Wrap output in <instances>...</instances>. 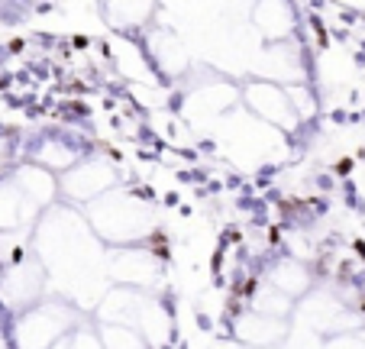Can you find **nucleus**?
Masks as SVG:
<instances>
[{"label":"nucleus","instance_id":"nucleus-1","mask_svg":"<svg viewBox=\"0 0 365 349\" xmlns=\"http://www.w3.org/2000/svg\"><path fill=\"white\" fill-rule=\"evenodd\" d=\"M36 249L46 259L48 278L65 295L68 304L103 301V249L101 243L68 211H52L39 223Z\"/></svg>","mask_w":365,"mask_h":349},{"label":"nucleus","instance_id":"nucleus-2","mask_svg":"<svg viewBox=\"0 0 365 349\" xmlns=\"http://www.w3.org/2000/svg\"><path fill=\"white\" fill-rule=\"evenodd\" d=\"M88 220L101 240L113 246H130L152 233V213L133 194H103L101 201L88 204Z\"/></svg>","mask_w":365,"mask_h":349},{"label":"nucleus","instance_id":"nucleus-3","mask_svg":"<svg viewBox=\"0 0 365 349\" xmlns=\"http://www.w3.org/2000/svg\"><path fill=\"white\" fill-rule=\"evenodd\" d=\"M78 310L68 301H39L36 308L23 310L14 327L16 349H52L65 336L75 333Z\"/></svg>","mask_w":365,"mask_h":349},{"label":"nucleus","instance_id":"nucleus-4","mask_svg":"<svg viewBox=\"0 0 365 349\" xmlns=\"http://www.w3.org/2000/svg\"><path fill=\"white\" fill-rule=\"evenodd\" d=\"M117 171L113 165H107L103 158H88V162H78L71 171H65L62 178V191L71 201H81V204H94L103 194H110L117 188Z\"/></svg>","mask_w":365,"mask_h":349},{"label":"nucleus","instance_id":"nucleus-5","mask_svg":"<svg viewBox=\"0 0 365 349\" xmlns=\"http://www.w3.org/2000/svg\"><path fill=\"white\" fill-rule=\"evenodd\" d=\"M46 265L39 259H20L10 268L4 278H0V298L7 308H36L39 295L46 288Z\"/></svg>","mask_w":365,"mask_h":349},{"label":"nucleus","instance_id":"nucleus-6","mask_svg":"<svg viewBox=\"0 0 365 349\" xmlns=\"http://www.w3.org/2000/svg\"><path fill=\"white\" fill-rule=\"evenodd\" d=\"M242 97H246L249 110H252L255 116H262L265 123H272V126H288L291 130V126L297 123V116H301L294 110V103H291L288 91H282L278 84H272V81L246 84Z\"/></svg>","mask_w":365,"mask_h":349},{"label":"nucleus","instance_id":"nucleus-7","mask_svg":"<svg viewBox=\"0 0 365 349\" xmlns=\"http://www.w3.org/2000/svg\"><path fill=\"white\" fill-rule=\"evenodd\" d=\"M107 272H110L113 281H120L123 288H143V285H152L159 278V259L155 253L149 249H139V246H126V249H117L107 262Z\"/></svg>","mask_w":365,"mask_h":349},{"label":"nucleus","instance_id":"nucleus-8","mask_svg":"<svg viewBox=\"0 0 365 349\" xmlns=\"http://www.w3.org/2000/svg\"><path fill=\"white\" fill-rule=\"evenodd\" d=\"M284 333H288L284 320L255 314V310L240 314L236 317V323H233V336L249 349H278V343L284 340Z\"/></svg>","mask_w":365,"mask_h":349},{"label":"nucleus","instance_id":"nucleus-9","mask_svg":"<svg viewBox=\"0 0 365 349\" xmlns=\"http://www.w3.org/2000/svg\"><path fill=\"white\" fill-rule=\"evenodd\" d=\"M14 185L20 188V194L33 207H46L58 191L56 175H52L48 168H42V165H23V168H16Z\"/></svg>","mask_w":365,"mask_h":349},{"label":"nucleus","instance_id":"nucleus-10","mask_svg":"<svg viewBox=\"0 0 365 349\" xmlns=\"http://www.w3.org/2000/svg\"><path fill=\"white\" fill-rule=\"evenodd\" d=\"M136 333L149 343V349H162L172 340V317H168V310L162 308L159 301H149V298H145L143 314H139V323H136Z\"/></svg>","mask_w":365,"mask_h":349},{"label":"nucleus","instance_id":"nucleus-11","mask_svg":"<svg viewBox=\"0 0 365 349\" xmlns=\"http://www.w3.org/2000/svg\"><path fill=\"white\" fill-rule=\"evenodd\" d=\"M269 285L275 288V291H282L284 298H301L310 285V272L297 259H282L269 272Z\"/></svg>","mask_w":365,"mask_h":349},{"label":"nucleus","instance_id":"nucleus-12","mask_svg":"<svg viewBox=\"0 0 365 349\" xmlns=\"http://www.w3.org/2000/svg\"><path fill=\"white\" fill-rule=\"evenodd\" d=\"M26 211H33V204L23 198L14 181L0 185V230H14V226L26 217Z\"/></svg>","mask_w":365,"mask_h":349},{"label":"nucleus","instance_id":"nucleus-13","mask_svg":"<svg viewBox=\"0 0 365 349\" xmlns=\"http://www.w3.org/2000/svg\"><path fill=\"white\" fill-rule=\"evenodd\" d=\"M36 162L48 171H71L81 158H78V152L65 143H42L39 152H36Z\"/></svg>","mask_w":365,"mask_h":349},{"label":"nucleus","instance_id":"nucleus-14","mask_svg":"<svg viewBox=\"0 0 365 349\" xmlns=\"http://www.w3.org/2000/svg\"><path fill=\"white\" fill-rule=\"evenodd\" d=\"M291 308H294V301L291 298H284L282 291H275L272 285L259 288L252 298V310L255 314H265V317H275V320H284V317L291 314Z\"/></svg>","mask_w":365,"mask_h":349},{"label":"nucleus","instance_id":"nucleus-15","mask_svg":"<svg viewBox=\"0 0 365 349\" xmlns=\"http://www.w3.org/2000/svg\"><path fill=\"white\" fill-rule=\"evenodd\" d=\"M103 340V349H149V343L130 327H110V323H101L97 327Z\"/></svg>","mask_w":365,"mask_h":349},{"label":"nucleus","instance_id":"nucleus-16","mask_svg":"<svg viewBox=\"0 0 365 349\" xmlns=\"http://www.w3.org/2000/svg\"><path fill=\"white\" fill-rule=\"evenodd\" d=\"M265 69H269L272 78H284V81H301L304 78V71H301V65H297L294 55L291 52L284 55V46L272 49V52L265 55Z\"/></svg>","mask_w":365,"mask_h":349},{"label":"nucleus","instance_id":"nucleus-17","mask_svg":"<svg viewBox=\"0 0 365 349\" xmlns=\"http://www.w3.org/2000/svg\"><path fill=\"white\" fill-rule=\"evenodd\" d=\"M71 349H103V340L97 330L91 327H78L75 333H71Z\"/></svg>","mask_w":365,"mask_h":349},{"label":"nucleus","instance_id":"nucleus-18","mask_svg":"<svg viewBox=\"0 0 365 349\" xmlns=\"http://www.w3.org/2000/svg\"><path fill=\"white\" fill-rule=\"evenodd\" d=\"M327 349H365V333L352 330V333H339L327 340Z\"/></svg>","mask_w":365,"mask_h":349},{"label":"nucleus","instance_id":"nucleus-19","mask_svg":"<svg viewBox=\"0 0 365 349\" xmlns=\"http://www.w3.org/2000/svg\"><path fill=\"white\" fill-rule=\"evenodd\" d=\"M52 349H71V336H65V340H62V343H56Z\"/></svg>","mask_w":365,"mask_h":349},{"label":"nucleus","instance_id":"nucleus-20","mask_svg":"<svg viewBox=\"0 0 365 349\" xmlns=\"http://www.w3.org/2000/svg\"><path fill=\"white\" fill-rule=\"evenodd\" d=\"M240 349H249V346H240Z\"/></svg>","mask_w":365,"mask_h":349}]
</instances>
